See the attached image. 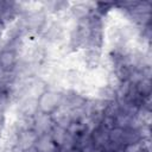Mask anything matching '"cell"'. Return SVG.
<instances>
[{"label": "cell", "instance_id": "obj_1", "mask_svg": "<svg viewBox=\"0 0 152 152\" xmlns=\"http://www.w3.org/2000/svg\"><path fill=\"white\" fill-rule=\"evenodd\" d=\"M62 100H63V89L48 88L38 99V110L51 114L62 104Z\"/></svg>", "mask_w": 152, "mask_h": 152}, {"label": "cell", "instance_id": "obj_2", "mask_svg": "<svg viewBox=\"0 0 152 152\" xmlns=\"http://www.w3.org/2000/svg\"><path fill=\"white\" fill-rule=\"evenodd\" d=\"M38 112V99L25 95L17 102V116L32 118Z\"/></svg>", "mask_w": 152, "mask_h": 152}, {"label": "cell", "instance_id": "obj_3", "mask_svg": "<svg viewBox=\"0 0 152 152\" xmlns=\"http://www.w3.org/2000/svg\"><path fill=\"white\" fill-rule=\"evenodd\" d=\"M53 125H55L53 120H52L51 115L48 113H43V112L38 110L33 115V131H36V133L38 135L50 133Z\"/></svg>", "mask_w": 152, "mask_h": 152}, {"label": "cell", "instance_id": "obj_4", "mask_svg": "<svg viewBox=\"0 0 152 152\" xmlns=\"http://www.w3.org/2000/svg\"><path fill=\"white\" fill-rule=\"evenodd\" d=\"M19 56L10 50L0 51V71L2 72H14L18 64Z\"/></svg>", "mask_w": 152, "mask_h": 152}, {"label": "cell", "instance_id": "obj_5", "mask_svg": "<svg viewBox=\"0 0 152 152\" xmlns=\"http://www.w3.org/2000/svg\"><path fill=\"white\" fill-rule=\"evenodd\" d=\"M95 4L93 2H70L69 13L78 21L83 18H87L94 11Z\"/></svg>", "mask_w": 152, "mask_h": 152}, {"label": "cell", "instance_id": "obj_6", "mask_svg": "<svg viewBox=\"0 0 152 152\" xmlns=\"http://www.w3.org/2000/svg\"><path fill=\"white\" fill-rule=\"evenodd\" d=\"M108 133H109V131L106 129L101 125L93 128L90 131V140H91L93 146L95 148H103L106 146V144L109 141Z\"/></svg>", "mask_w": 152, "mask_h": 152}, {"label": "cell", "instance_id": "obj_7", "mask_svg": "<svg viewBox=\"0 0 152 152\" xmlns=\"http://www.w3.org/2000/svg\"><path fill=\"white\" fill-rule=\"evenodd\" d=\"M51 118L53 120V124L59 126V127H63V128H68V126L70 125V122L72 121L71 120V115H70V109L63 107V106H59L56 110H53L51 114Z\"/></svg>", "mask_w": 152, "mask_h": 152}, {"label": "cell", "instance_id": "obj_8", "mask_svg": "<svg viewBox=\"0 0 152 152\" xmlns=\"http://www.w3.org/2000/svg\"><path fill=\"white\" fill-rule=\"evenodd\" d=\"M38 139V134L33 129H25L18 133V147L21 151H25L32 146H34Z\"/></svg>", "mask_w": 152, "mask_h": 152}, {"label": "cell", "instance_id": "obj_9", "mask_svg": "<svg viewBox=\"0 0 152 152\" xmlns=\"http://www.w3.org/2000/svg\"><path fill=\"white\" fill-rule=\"evenodd\" d=\"M34 146L37 147V150L39 152H56V150L58 147L51 139L50 133L38 135V139H37Z\"/></svg>", "mask_w": 152, "mask_h": 152}, {"label": "cell", "instance_id": "obj_10", "mask_svg": "<svg viewBox=\"0 0 152 152\" xmlns=\"http://www.w3.org/2000/svg\"><path fill=\"white\" fill-rule=\"evenodd\" d=\"M142 139L140 129H134V128H124L122 129V144L125 146L137 144Z\"/></svg>", "mask_w": 152, "mask_h": 152}, {"label": "cell", "instance_id": "obj_11", "mask_svg": "<svg viewBox=\"0 0 152 152\" xmlns=\"http://www.w3.org/2000/svg\"><path fill=\"white\" fill-rule=\"evenodd\" d=\"M50 135H51V139L53 140V142L61 147L63 145V141H64V138L66 135V129L63 128V127H59L57 125H53L52 129L50 131Z\"/></svg>", "mask_w": 152, "mask_h": 152}, {"label": "cell", "instance_id": "obj_12", "mask_svg": "<svg viewBox=\"0 0 152 152\" xmlns=\"http://www.w3.org/2000/svg\"><path fill=\"white\" fill-rule=\"evenodd\" d=\"M134 87H135V90L139 95H141L142 97H150V95H151V80L144 78L139 83H137Z\"/></svg>", "mask_w": 152, "mask_h": 152}, {"label": "cell", "instance_id": "obj_13", "mask_svg": "<svg viewBox=\"0 0 152 152\" xmlns=\"http://www.w3.org/2000/svg\"><path fill=\"white\" fill-rule=\"evenodd\" d=\"M108 138H109V141L113 144L124 145L122 144V129L119 127H114L113 129H110L108 133Z\"/></svg>", "mask_w": 152, "mask_h": 152}, {"label": "cell", "instance_id": "obj_14", "mask_svg": "<svg viewBox=\"0 0 152 152\" xmlns=\"http://www.w3.org/2000/svg\"><path fill=\"white\" fill-rule=\"evenodd\" d=\"M61 147H63L65 151H70V150L75 148V147H76V137L66 132V135H65V138H64L63 145H62Z\"/></svg>", "mask_w": 152, "mask_h": 152}, {"label": "cell", "instance_id": "obj_15", "mask_svg": "<svg viewBox=\"0 0 152 152\" xmlns=\"http://www.w3.org/2000/svg\"><path fill=\"white\" fill-rule=\"evenodd\" d=\"M101 126H103L106 129L110 131L115 127V118H112V116H107V115H103L102 120H101Z\"/></svg>", "mask_w": 152, "mask_h": 152}, {"label": "cell", "instance_id": "obj_16", "mask_svg": "<svg viewBox=\"0 0 152 152\" xmlns=\"http://www.w3.org/2000/svg\"><path fill=\"white\" fill-rule=\"evenodd\" d=\"M6 112L7 110L4 107L0 106V131H4V128L6 127V121H7Z\"/></svg>", "mask_w": 152, "mask_h": 152}, {"label": "cell", "instance_id": "obj_17", "mask_svg": "<svg viewBox=\"0 0 152 152\" xmlns=\"http://www.w3.org/2000/svg\"><path fill=\"white\" fill-rule=\"evenodd\" d=\"M124 152H141V145L140 141L137 144H132V145H127L125 146Z\"/></svg>", "mask_w": 152, "mask_h": 152}, {"label": "cell", "instance_id": "obj_18", "mask_svg": "<svg viewBox=\"0 0 152 152\" xmlns=\"http://www.w3.org/2000/svg\"><path fill=\"white\" fill-rule=\"evenodd\" d=\"M94 150H95V147H94L93 144L90 142V144L83 146L82 148H80V152H94Z\"/></svg>", "mask_w": 152, "mask_h": 152}, {"label": "cell", "instance_id": "obj_19", "mask_svg": "<svg viewBox=\"0 0 152 152\" xmlns=\"http://www.w3.org/2000/svg\"><path fill=\"white\" fill-rule=\"evenodd\" d=\"M5 28H6V27H5V25H4V24L0 21V40H1V39H2V37H4V33H5Z\"/></svg>", "mask_w": 152, "mask_h": 152}, {"label": "cell", "instance_id": "obj_20", "mask_svg": "<svg viewBox=\"0 0 152 152\" xmlns=\"http://www.w3.org/2000/svg\"><path fill=\"white\" fill-rule=\"evenodd\" d=\"M23 152H39V151L37 150L36 146H32V147H30V148H27V150H25V151H23Z\"/></svg>", "mask_w": 152, "mask_h": 152}, {"label": "cell", "instance_id": "obj_21", "mask_svg": "<svg viewBox=\"0 0 152 152\" xmlns=\"http://www.w3.org/2000/svg\"><path fill=\"white\" fill-rule=\"evenodd\" d=\"M4 8H5V1H0V19H1V15L4 12Z\"/></svg>", "mask_w": 152, "mask_h": 152}, {"label": "cell", "instance_id": "obj_22", "mask_svg": "<svg viewBox=\"0 0 152 152\" xmlns=\"http://www.w3.org/2000/svg\"><path fill=\"white\" fill-rule=\"evenodd\" d=\"M56 152H68V151H65L63 147H57V150H56Z\"/></svg>", "mask_w": 152, "mask_h": 152}, {"label": "cell", "instance_id": "obj_23", "mask_svg": "<svg viewBox=\"0 0 152 152\" xmlns=\"http://www.w3.org/2000/svg\"><path fill=\"white\" fill-rule=\"evenodd\" d=\"M68 152H80V150L75 147V148H72V150H70V151H68Z\"/></svg>", "mask_w": 152, "mask_h": 152}, {"label": "cell", "instance_id": "obj_24", "mask_svg": "<svg viewBox=\"0 0 152 152\" xmlns=\"http://www.w3.org/2000/svg\"><path fill=\"white\" fill-rule=\"evenodd\" d=\"M94 152H104L103 150H101V148H95L94 150Z\"/></svg>", "mask_w": 152, "mask_h": 152}, {"label": "cell", "instance_id": "obj_25", "mask_svg": "<svg viewBox=\"0 0 152 152\" xmlns=\"http://www.w3.org/2000/svg\"><path fill=\"white\" fill-rule=\"evenodd\" d=\"M1 132H2V131H0V139H1Z\"/></svg>", "mask_w": 152, "mask_h": 152}, {"label": "cell", "instance_id": "obj_26", "mask_svg": "<svg viewBox=\"0 0 152 152\" xmlns=\"http://www.w3.org/2000/svg\"><path fill=\"white\" fill-rule=\"evenodd\" d=\"M141 152H142V151H141Z\"/></svg>", "mask_w": 152, "mask_h": 152}]
</instances>
